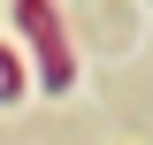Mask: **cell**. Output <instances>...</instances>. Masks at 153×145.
I'll list each match as a JSON object with an SVG mask.
<instances>
[{
  "label": "cell",
  "mask_w": 153,
  "mask_h": 145,
  "mask_svg": "<svg viewBox=\"0 0 153 145\" xmlns=\"http://www.w3.org/2000/svg\"><path fill=\"white\" fill-rule=\"evenodd\" d=\"M16 23L38 46V61H46V92H69V46H61V31H54V8H46V0H16Z\"/></svg>",
  "instance_id": "1"
},
{
  "label": "cell",
  "mask_w": 153,
  "mask_h": 145,
  "mask_svg": "<svg viewBox=\"0 0 153 145\" xmlns=\"http://www.w3.org/2000/svg\"><path fill=\"white\" fill-rule=\"evenodd\" d=\"M16 92H23V69H16V54L0 46V99H16Z\"/></svg>",
  "instance_id": "2"
}]
</instances>
